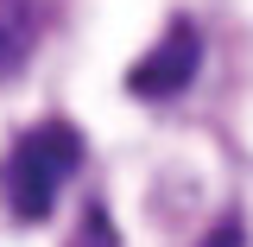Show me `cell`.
Wrapping results in <instances>:
<instances>
[{"instance_id":"6da1fadb","label":"cell","mask_w":253,"mask_h":247,"mask_svg":"<svg viewBox=\"0 0 253 247\" xmlns=\"http://www.w3.org/2000/svg\"><path fill=\"white\" fill-rule=\"evenodd\" d=\"M83 171V133L70 121H38L13 140V152L0 165V197L19 222H44L57 209V190Z\"/></svg>"},{"instance_id":"7a4b0ae2","label":"cell","mask_w":253,"mask_h":247,"mask_svg":"<svg viewBox=\"0 0 253 247\" xmlns=\"http://www.w3.org/2000/svg\"><path fill=\"white\" fill-rule=\"evenodd\" d=\"M196 63H203V32L190 26V19H171L165 38L126 70V89L146 95V101H171V95H184L196 83Z\"/></svg>"},{"instance_id":"3957f363","label":"cell","mask_w":253,"mask_h":247,"mask_svg":"<svg viewBox=\"0 0 253 247\" xmlns=\"http://www.w3.org/2000/svg\"><path fill=\"white\" fill-rule=\"evenodd\" d=\"M38 45V0H0V83L19 76Z\"/></svg>"},{"instance_id":"277c9868","label":"cell","mask_w":253,"mask_h":247,"mask_svg":"<svg viewBox=\"0 0 253 247\" xmlns=\"http://www.w3.org/2000/svg\"><path fill=\"white\" fill-rule=\"evenodd\" d=\"M76 247H114V222L101 216V209H89V216H83V235H76Z\"/></svg>"}]
</instances>
